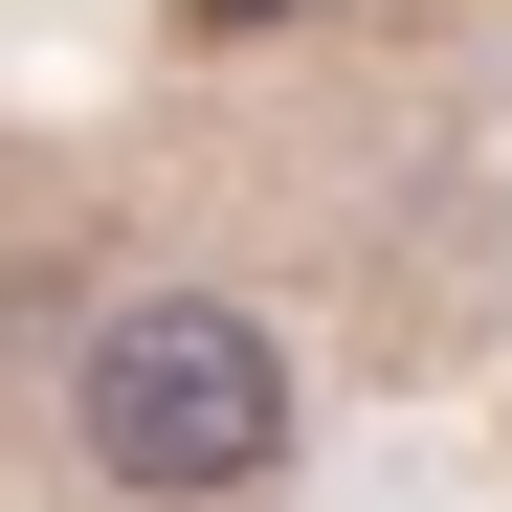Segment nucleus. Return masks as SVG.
I'll list each match as a JSON object with an SVG mask.
<instances>
[{
	"label": "nucleus",
	"instance_id": "obj_1",
	"mask_svg": "<svg viewBox=\"0 0 512 512\" xmlns=\"http://www.w3.org/2000/svg\"><path fill=\"white\" fill-rule=\"evenodd\" d=\"M90 468L134 512H245L290 468V357H268V312H223V290H134L90 334Z\"/></svg>",
	"mask_w": 512,
	"mask_h": 512
}]
</instances>
